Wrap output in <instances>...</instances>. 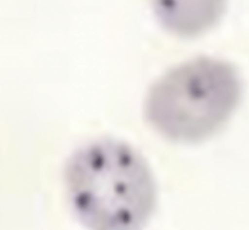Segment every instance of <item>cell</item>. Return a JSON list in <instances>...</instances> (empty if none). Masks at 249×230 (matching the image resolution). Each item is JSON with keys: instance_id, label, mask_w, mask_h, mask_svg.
Listing matches in <instances>:
<instances>
[{"instance_id": "obj_1", "label": "cell", "mask_w": 249, "mask_h": 230, "mask_svg": "<svg viewBox=\"0 0 249 230\" xmlns=\"http://www.w3.org/2000/svg\"><path fill=\"white\" fill-rule=\"evenodd\" d=\"M66 192L88 230H143L157 205V185L144 157L129 145L103 139L68 161Z\"/></svg>"}, {"instance_id": "obj_2", "label": "cell", "mask_w": 249, "mask_h": 230, "mask_svg": "<svg viewBox=\"0 0 249 230\" xmlns=\"http://www.w3.org/2000/svg\"><path fill=\"white\" fill-rule=\"evenodd\" d=\"M241 94V78L231 63L198 57L170 69L153 84L145 115L162 137L177 143H197L225 125Z\"/></svg>"}, {"instance_id": "obj_3", "label": "cell", "mask_w": 249, "mask_h": 230, "mask_svg": "<svg viewBox=\"0 0 249 230\" xmlns=\"http://www.w3.org/2000/svg\"><path fill=\"white\" fill-rule=\"evenodd\" d=\"M227 0H152L154 14L168 32L193 38L212 28L221 18Z\"/></svg>"}]
</instances>
